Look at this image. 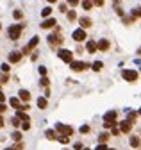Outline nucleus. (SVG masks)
Segmentation results:
<instances>
[{
	"label": "nucleus",
	"mask_w": 141,
	"mask_h": 150,
	"mask_svg": "<svg viewBox=\"0 0 141 150\" xmlns=\"http://www.w3.org/2000/svg\"><path fill=\"white\" fill-rule=\"evenodd\" d=\"M138 114H139V116H141V109H139V113H138Z\"/></svg>",
	"instance_id": "48"
},
{
	"label": "nucleus",
	"mask_w": 141,
	"mask_h": 150,
	"mask_svg": "<svg viewBox=\"0 0 141 150\" xmlns=\"http://www.w3.org/2000/svg\"><path fill=\"white\" fill-rule=\"evenodd\" d=\"M22 31H23V25L16 23V25H11L7 29V34H9V38L13 39V41H16V39L20 38V34H22Z\"/></svg>",
	"instance_id": "1"
},
{
	"label": "nucleus",
	"mask_w": 141,
	"mask_h": 150,
	"mask_svg": "<svg viewBox=\"0 0 141 150\" xmlns=\"http://www.w3.org/2000/svg\"><path fill=\"white\" fill-rule=\"evenodd\" d=\"M11 123H13V125H15V127H18V125H20V118H16V116H15V118H13V120H11Z\"/></svg>",
	"instance_id": "37"
},
{
	"label": "nucleus",
	"mask_w": 141,
	"mask_h": 150,
	"mask_svg": "<svg viewBox=\"0 0 141 150\" xmlns=\"http://www.w3.org/2000/svg\"><path fill=\"white\" fill-rule=\"evenodd\" d=\"M56 18H46L43 20V23H41V29H52V27H56Z\"/></svg>",
	"instance_id": "11"
},
{
	"label": "nucleus",
	"mask_w": 141,
	"mask_h": 150,
	"mask_svg": "<svg viewBox=\"0 0 141 150\" xmlns=\"http://www.w3.org/2000/svg\"><path fill=\"white\" fill-rule=\"evenodd\" d=\"M75 18H77V13H75V11H68V20H71V22H73Z\"/></svg>",
	"instance_id": "32"
},
{
	"label": "nucleus",
	"mask_w": 141,
	"mask_h": 150,
	"mask_svg": "<svg viewBox=\"0 0 141 150\" xmlns=\"http://www.w3.org/2000/svg\"><path fill=\"white\" fill-rule=\"evenodd\" d=\"M57 141H59V143H63V145H66V143H70V138H68V136H59Z\"/></svg>",
	"instance_id": "28"
},
{
	"label": "nucleus",
	"mask_w": 141,
	"mask_h": 150,
	"mask_svg": "<svg viewBox=\"0 0 141 150\" xmlns=\"http://www.w3.org/2000/svg\"><path fill=\"white\" fill-rule=\"evenodd\" d=\"M122 77L127 80V82H136V80H138V72L136 70H123Z\"/></svg>",
	"instance_id": "3"
},
{
	"label": "nucleus",
	"mask_w": 141,
	"mask_h": 150,
	"mask_svg": "<svg viewBox=\"0 0 141 150\" xmlns=\"http://www.w3.org/2000/svg\"><path fill=\"white\" fill-rule=\"evenodd\" d=\"M97 46H98V50H100V52H107V50L111 48V43L104 38V39H100V41H97Z\"/></svg>",
	"instance_id": "9"
},
{
	"label": "nucleus",
	"mask_w": 141,
	"mask_h": 150,
	"mask_svg": "<svg viewBox=\"0 0 141 150\" xmlns=\"http://www.w3.org/2000/svg\"><path fill=\"white\" fill-rule=\"evenodd\" d=\"M56 131L61 132V136H68V138L73 134V129H71L70 125H64V123H57V125H56Z\"/></svg>",
	"instance_id": "4"
},
{
	"label": "nucleus",
	"mask_w": 141,
	"mask_h": 150,
	"mask_svg": "<svg viewBox=\"0 0 141 150\" xmlns=\"http://www.w3.org/2000/svg\"><path fill=\"white\" fill-rule=\"evenodd\" d=\"M38 43H39V38H38V36H34V38H32L29 43H27V46L23 48V52H22V54H29V52H30V50H32V48H34V46L38 45Z\"/></svg>",
	"instance_id": "7"
},
{
	"label": "nucleus",
	"mask_w": 141,
	"mask_h": 150,
	"mask_svg": "<svg viewBox=\"0 0 141 150\" xmlns=\"http://www.w3.org/2000/svg\"><path fill=\"white\" fill-rule=\"evenodd\" d=\"M46 106H48L46 98H45V97H39V98H38V107H39V109H46Z\"/></svg>",
	"instance_id": "18"
},
{
	"label": "nucleus",
	"mask_w": 141,
	"mask_h": 150,
	"mask_svg": "<svg viewBox=\"0 0 141 150\" xmlns=\"http://www.w3.org/2000/svg\"><path fill=\"white\" fill-rule=\"evenodd\" d=\"M132 18H141V7L132 9Z\"/></svg>",
	"instance_id": "27"
},
{
	"label": "nucleus",
	"mask_w": 141,
	"mask_h": 150,
	"mask_svg": "<svg viewBox=\"0 0 141 150\" xmlns=\"http://www.w3.org/2000/svg\"><path fill=\"white\" fill-rule=\"evenodd\" d=\"M70 5H71V7H75V5H79V2H77V0H70V2H68Z\"/></svg>",
	"instance_id": "43"
},
{
	"label": "nucleus",
	"mask_w": 141,
	"mask_h": 150,
	"mask_svg": "<svg viewBox=\"0 0 141 150\" xmlns=\"http://www.w3.org/2000/svg\"><path fill=\"white\" fill-rule=\"evenodd\" d=\"M73 148H75V150H82V143H75Z\"/></svg>",
	"instance_id": "41"
},
{
	"label": "nucleus",
	"mask_w": 141,
	"mask_h": 150,
	"mask_svg": "<svg viewBox=\"0 0 141 150\" xmlns=\"http://www.w3.org/2000/svg\"><path fill=\"white\" fill-rule=\"evenodd\" d=\"M86 132H89V125H82V127H80V134H86Z\"/></svg>",
	"instance_id": "33"
},
{
	"label": "nucleus",
	"mask_w": 141,
	"mask_h": 150,
	"mask_svg": "<svg viewBox=\"0 0 141 150\" xmlns=\"http://www.w3.org/2000/svg\"><path fill=\"white\" fill-rule=\"evenodd\" d=\"M16 118H20L22 123H23V121H29V114L23 113V111H16Z\"/></svg>",
	"instance_id": "16"
},
{
	"label": "nucleus",
	"mask_w": 141,
	"mask_h": 150,
	"mask_svg": "<svg viewBox=\"0 0 141 150\" xmlns=\"http://www.w3.org/2000/svg\"><path fill=\"white\" fill-rule=\"evenodd\" d=\"M5 109H7V107H5V104H0V114H2Z\"/></svg>",
	"instance_id": "45"
},
{
	"label": "nucleus",
	"mask_w": 141,
	"mask_h": 150,
	"mask_svg": "<svg viewBox=\"0 0 141 150\" xmlns=\"http://www.w3.org/2000/svg\"><path fill=\"white\" fill-rule=\"evenodd\" d=\"M95 5H98V7H102V5H104V2H102V0H97V2H95Z\"/></svg>",
	"instance_id": "46"
},
{
	"label": "nucleus",
	"mask_w": 141,
	"mask_h": 150,
	"mask_svg": "<svg viewBox=\"0 0 141 150\" xmlns=\"http://www.w3.org/2000/svg\"><path fill=\"white\" fill-rule=\"evenodd\" d=\"M71 38L75 39V41H84V39H86V31H84V29H77V31H73Z\"/></svg>",
	"instance_id": "6"
},
{
	"label": "nucleus",
	"mask_w": 141,
	"mask_h": 150,
	"mask_svg": "<svg viewBox=\"0 0 141 150\" xmlns=\"http://www.w3.org/2000/svg\"><path fill=\"white\" fill-rule=\"evenodd\" d=\"M50 15H52V7H45V9L41 11V16H43L45 20H46V18H48Z\"/></svg>",
	"instance_id": "25"
},
{
	"label": "nucleus",
	"mask_w": 141,
	"mask_h": 150,
	"mask_svg": "<svg viewBox=\"0 0 141 150\" xmlns=\"http://www.w3.org/2000/svg\"><path fill=\"white\" fill-rule=\"evenodd\" d=\"M86 50H88V54H95V52L98 50L97 41H93V39H89V41L86 43Z\"/></svg>",
	"instance_id": "12"
},
{
	"label": "nucleus",
	"mask_w": 141,
	"mask_h": 150,
	"mask_svg": "<svg viewBox=\"0 0 141 150\" xmlns=\"http://www.w3.org/2000/svg\"><path fill=\"white\" fill-rule=\"evenodd\" d=\"M79 22H80V29H88V27L93 25V22H91L89 18H80Z\"/></svg>",
	"instance_id": "15"
},
{
	"label": "nucleus",
	"mask_w": 141,
	"mask_h": 150,
	"mask_svg": "<svg viewBox=\"0 0 141 150\" xmlns=\"http://www.w3.org/2000/svg\"><path fill=\"white\" fill-rule=\"evenodd\" d=\"M11 138L15 139V141H18V143H22V141H20V139H22V132H18V131H15V132L11 134Z\"/></svg>",
	"instance_id": "26"
},
{
	"label": "nucleus",
	"mask_w": 141,
	"mask_h": 150,
	"mask_svg": "<svg viewBox=\"0 0 141 150\" xmlns=\"http://www.w3.org/2000/svg\"><path fill=\"white\" fill-rule=\"evenodd\" d=\"M9 70H11V66H9L7 63H4V64H2V72H4V73H7Z\"/></svg>",
	"instance_id": "34"
},
{
	"label": "nucleus",
	"mask_w": 141,
	"mask_h": 150,
	"mask_svg": "<svg viewBox=\"0 0 141 150\" xmlns=\"http://www.w3.org/2000/svg\"><path fill=\"white\" fill-rule=\"evenodd\" d=\"M45 136H46L48 139H57V138H59V136H57V132H56V131H52V129H48V131L45 132Z\"/></svg>",
	"instance_id": "19"
},
{
	"label": "nucleus",
	"mask_w": 141,
	"mask_h": 150,
	"mask_svg": "<svg viewBox=\"0 0 141 150\" xmlns=\"http://www.w3.org/2000/svg\"><path fill=\"white\" fill-rule=\"evenodd\" d=\"M0 29H2V25H0Z\"/></svg>",
	"instance_id": "51"
},
{
	"label": "nucleus",
	"mask_w": 141,
	"mask_h": 150,
	"mask_svg": "<svg viewBox=\"0 0 141 150\" xmlns=\"http://www.w3.org/2000/svg\"><path fill=\"white\" fill-rule=\"evenodd\" d=\"M57 56H59V59H61V61H64V63H73V52L71 50H59L57 52Z\"/></svg>",
	"instance_id": "2"
},
{
	"label": "nucleus",
	"mask_w": 141,
	"mask_h": 150,
	"mask_svg": "<svg viewBox=\"0 0 141 150\" xmlns=\"http://www.w3.org/2000/svg\"><path fill=\"white\" fill-rule=\"evenodd\" d=\"M9 104H11L13 107H16L18 111H20V109H22V104H20V98H16V97H13V98L9 100Z\"/></svg>",
	"instance_id": "17"
},
{
	"label": "nucleus",
	"mask_w": 141,
	"mask_h": 150,
	"mask_svg": "<svg viewBox=\"0 0 141 150\" xmlns=\"http://www.w3.org/2000/svg\"><path fill=\"white\" fill-rule=\"evenodd\" d=\"M130 129H132V123H130V121H127V120L120 121V132H130Z\"/></svg>",
	"instance_id": "13"
},
{
	"label": "nucleus",
	"mask_w": 141,
	"mask_h": 150,
	"mask_svg": "<svg viewBox=\"0 0 141 150\" xmlns=\"http://www.w3.org/2000/svg\"><path fill=\"white\" fill-rule=\"evenodd\" d=\"M4 102H5V95L0 91V104H4Z\"/></svg>",
	"instance_id": "42"
},
{
	"label": "nucleus",
	"mask_w": 141,
	"mask_h": 150,
	"mask_svg": "<svg viewBox=\"0 0 141 150\" xmlns=\"http://www.w3.org/2000/svg\"><path fill=\"white\" fill-rule=\"evenodd\" d=\"M88 66H91V64H88V63H84V61H73V63L70 64V68L73 72H84Z\"/></svg>",
	"instance_id": "5"
},
{
	"label": "nucleus",
	"mask_w": 141,
	"mask_h": 150,
	"mask_svg": "<svg viewBox=\"0 0 141 150\" xmlns=\"http://www.w3.org/2000/svg\"><path fill=\"white\" fill-rule=\"evenodd\" d=\"M22 56H23V54L18 52V50L11 52V54H9V63H20V61H22Z\"/></svg>",
	"instance_id": "10"
},
{
	"label": "nucleus",
	"mask_w": 141,
	"mask_h": 150,
	"mask_svg": "<svg viewBox=\"0 0 141 150\" xmlns=\"http://www.w3.org/2000/svg\"><path fill=\"white\" fill-rule=\"evenodd\" d=\"M18 97H20V100L29 102V100H30V93L27 91V90H20V91H18Z\"/></svg>",
	"instance_id": "14"
},
{
	"label": "nucleus",
	"mask_w": 141,
	"mask_h": 150,
	"mask_svg": "<svg viewBox=\"0 0 141 150\" xmlns=\"http://www.w3.org/2000/svg\"><path fill=\"white\" fill-rule=\"evenodd\" d=\"M59 11H61V13H66V11H68V9H66V4H61V5H59Z\"/></svg>",
	"instance_id": "40"
},
{
	"label": "nucleus",
	"mask_w": 141,
	"mask_h": 150,
	"mask_svg": "<svg viewBox=\"0 0 141 150\" xmlns=\"http://www.w3.org/2000/svg\"><path fill=\"white\" fill-rule=\"evenodd\" d=\"M48 82H50L48 77H41V86H48Z\"/></svg>",
	"instance_id": "36"
},
{
	"label": "nucleus",
	"mask_w": 141,
	"mask_h": 150,
	"mask_svg": "<svg viewBox=\"0 0 141 150\" xmlns=\"http://www.w3.org/2000/svg\"><path fill=\"white\" fill-rule=\"evenodd\" d=\"M109 150H116V148H109Z\"/></svg>",
	"instance_id": "50"
},
{
	"label": "nucleus",
	"mask_w": 141,
	"mask_h": 150,
	"mask_svg": "<svg viewBox=\"0 0 141 150\" xmlns=\"http://www.w3.org/2000/svg\"><path fill=\"white\" fill-rule=\"evenodd\" d=\"M39 73H41L43 77H46V68L45 66H39Z\"/></svg>",
	"instance_id": "38"
},
{
	"label": "nucleus",
	"mask_w": 141,
	"mask_h": 150,
	"mask_svg": "<svg viewBox=\"0 0 141 150\" xmlns=\"http://www.w3.org/2000/svg\"><path fill=\"white\" fill-rule=\"evenodd\" d=\"M93 5H95L93 2H88V0H84V2H82V9H86V11H91V9H93Z\"/></svg>",
	"instance_id": "23"
},
{
	"label": "nucleus",
	"mask_w": 141,
	"mask_h": 150,
	"mask_svg": "<svg viewBox=\"0 0 141 150\" xmlns=\"http://www.w3.org/2000/svg\"><path fill=\"white\" fill-rule=\"evenodd\" d=\"M102 66H104V63H102V61H95V63L91 64L93 72H100V70H102Z\"/></svg>",
	"instance_id": "20"
},
{
	"label": "nucleus",
	"mask_w": 141,
	"mask_h": 150,
	"mask_svg": "<svg viewBox=\"0 0 141 150\" xmlns=\"http://www.w3.org/2000/svg\"><path fill=\"white\" fill-rule=\"evenodd\" d=\"M48 43H50L52 46H57V45L63 43V38L59 36V34H50V36H48Z\"/></svg>",
	"instance_id": "8"
},
{
	"label": "nucleus",
	"mask_w": 141,
	"mask_h": 150,
	"mask_svg": "<svg viewBox=\"0 0 141 150\" xmlns=\"http://www.w3.org/2000/svg\"><path fill=\"white\" fill-rule=\"evenodd\" d=\"M5 150H23V143H18V145H15V147H7Z\"/></svg>",
	"instance_id": "29"
},
{
	"label": "nucleus",
	"mask_w": 141,
	"mask_h": 150,
	"mask_svg": "<svg viewBox=\"0 0 141 150\" xmlns=\"http://www.w3.org/2000/svg\"><path fill=\"white\" fill-rule=\"evenodd\" d=\"M136 118H138V113H132V111L127 113V121H130V123H132V121H136Z\"/></svg>",
	"instance_id": "22"
},
{
	"label": "nucleus",
	"mask_w": 141,
	"mask_h": 150,
	"mask_svg": "<svg viewBox=\"0 0 141 150\" xmlns=\"http://www.w3.org/2000/svg\"><path fill=\"white\" fill-rule=\"evenodd\" d=\"M139 145H141L139 138H138V136H132V138H130V147H139Z\"/></svg>",
	"instance_id": "24"
},
{
	"label": "nucleus",
	"mask_w": 141,
	"mask_h": 150,
	"mask_svg": "<svg viewBox=\"0 0 141 150\" xmlns=\"http://www.w3.org/2000/svg\"><path fill=\"white\" fill-rule=\"evenodd\" d=\"M7 80H9V75L7 73H0V82L4 84V82H7Z\"/></svg>",
	"instance_id": "30"
},
{
	"label": "nucleus",
	"mask_w": 141,
	"mask_h": 150,
	"mask_svg": "<svg viewBox=\"0 0 141 150\" xmlns=\"http://www.w3.org/2000/svg\"><path fill=\"white\" fill-rule=\"evenodd\" d=\"M82 150H89V148H82Z\"/></svg>",
	"instance_id": "49"
},
{
	"label": "nucleus",
	"mask_w": 141,
	"mask_h": 150,
	"mask_svg": "<svg viewBox=\"0 0 141 150\" xmlns=\"http://www.w3.org/2000/svg\"><path fill=\"white\" fill-rule=\"evenodd\" d=\"M22 129H23V131H29V129H30V123H29V121H23V123H22Z\"/></svg>",
	"instance_id": "35"
},
{
	"label": "nucleus",
	"mask_w": 141,
	"mask_h": 150,
	"mask_svg": "<svg viewBox=\"0 0 141 150\" xmlns=\"http://www.w3.org/2000/svg\"><path fill=\"white\" fill-rule=\"evenodd\" d=\"M109 138H111V136L107 134V132H102V134L98 136V141H100V145H104V143H105L107 139H109Z\"/></svg>",
	"instance_id": "21"
},
{
	"label": "nucleus",
	"mask_w": 141,
	"mask_h": 150,
	"mask_svg": "<svg viewBox=\"0 0 141 150\" xmlns=\"http://www.w3.org/2000/svg\"><path fill=\"white\" fill-rule=\"evenodd\" d=\"M95 150H109V148H107V147H105V145H98V147H97V148H95Z\"/></svg>",
	"instance_id": "44"
},
{
	"label": "nucleus",
	"mask_w": 141,
	"mask_h": 150,
	"mask_svg": "<svg viewBox=\"0 0 141 150\" xmlns=\"http://www.w3.org/2000/svg\"><path fill=\"white\" fill-rule=\"evenodd\" d=\"M13 16H15L16 20H22V16H23V13H22V11H20V9H16L15 13H13Z\"/></svg>",
	"instance_id": "31"
},
{
	"label": "nucleus",
	"mask_w": 141,
	"mask_h": 150,
	"mask_svg": "<svg viewBox=\"0 0 141 150\" xmlns=\"http://www.w3.org/2000/svg\"><path fill=\"white\" fill-rule=\"evenodd\" d=\"M2 127H4V118L0 116V129H2Z\"/></svg>",
	"instance_id": "47"
},
{
	"label": "nucleus",
	"mask_w": 141,
	"mask_h": 150,
	"mask_svg": "<svg viewBox=\"0 0 141 150\" xmlns=\"http://www.w3.org/2000/svg\"><path fill=\"white\" fill-rule=\"evenodd\" d=\"M120 134V127H113V136H118Z\"/></svg>",
	"instance_id": "39"
}]
</instances>
